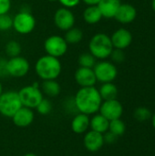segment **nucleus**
Returning a JSON list of instances; mask_svg holds the SVG:
<instances>
[{
	"instance_id": "1",
	"label": "nucleus",
	"mask_w": 155,
	"mask_h": 156,
	"mask_svg": "<svg viewBox=\"0 0 155 156\" xmlns=\"http://www.w3.org/2000/svg\"><path fill=\"white\" fill-rule=\"evenodd\" d=\"M73 100L77 111L87 115H92L98 112L103 101L99 90L95 86L80 88L76 92Z\"/></svg>"
},
{
	"instance_id": "2",
	"label": "nucleus",
	"mask_w": 155,
	"mask_h": 156,
	"mask_svg": "<svg viewBox=\"0 0 155 156\" xmlns=\"http://www.w3.org/2000/svg\"><path fill=\"white\" fill-rule=\"evenodd\" d=\"M37 76L42 80H57L62 71V64L59 58L48 54L37 58L34 66Z\"/></svg>"
},
{
	"instance_id": "3",
	"label": "nucleus",
	"mask_w": 155,
	"mask_h": 156,
	"mask_svg": "<svg viewBox=\"0 0 155 156\" xmlns=\"http://www.w3.org/2000/svg\"><path fill=\"white\" fill-rule=\"evenodd\" d=\"M113 48L111 36L105 33L100 32L93 35L89 42V52H90L97 60L109 58Z\"/></svg>"
},
{
	"instance_id": "4",
	"label": "nucleus",
	"mask_w": 155,
	"mask_h": 156,
	"mask_svg": "<svg viewBox=\"0 0 155 156\" xmlns=\"http://www.w3.org/2000/svg\"><path fill=\"white\" fill-rule=\"evenodd\" d=\"M18 96L22 106L29 109H36L38 103L44 98L39 85L37 82H34L32 85H27L21 88L18 91Z\"/></svg>"
},
{
	"instance_id": "5",
	"label": "nucleus",
	"mask_w": 155,
	"mask_h": 156,
	"mask_svg": "<svg viewBox=\"0 0 155 156\" xmlns=\"http://www.w3.org/2000/svg\"><path fill=\"white\" fill-rule=\"evenodd\" d=\"M36 26V18L28 10L22 9L13 16V28L20 35H28L32 33Z\"/></svg>"
},
{
	"instance_id": "6",
	"label": "nucleus",
	"mask_w": 155,
	"mask_h": 156,
	"mask_svg": "<svg viewBox=\"0 0 155 156\" xmlns=\"http://www.w3.org/2000/svg\"><path fill=\"white\" fill-rule=\"evenodd\" d=\"M22 107L18 92L16 90L3 91L0 96V113L7 118H12L14 114Z\"/></svg>"
},
{
	"instance_id": "7",
	"label": "nucleus",
	"mask_w": 155,
	"mask_h": 156,
	"mask_svg": "<svg viewBox=\"0 0 155 156\" xmlns=\"http://www.w3.org/2000/svg\"><path fill=\"white\" fill-rule=\"evenodd\" d=\"M93 71L97 81L100 83L113 82L118 76V69L116 65L107 59L97 61L93 67Z\"/></svg>"
},
{
	"instance_id": "8",
	"label": "nucleus",
	"mask_w": 155,
	"mask_h": 156,
	"mask_svg": "<svg viewBox=\"0 0 155 156\" xmlns=\"http://www.w3.org/2000/svg\"><path fill=\"white\" fill-rule=\"evenodd\" d=\"M68 48L69 44L65 40L64 37L59 35H51L44 41V49L46 54L58 58L63 57L68 52Z\"/></svg>"
},
{
	"instance_id": "9",
	"label": "nucleus",
	"mask_w": 155,
	"mask_h": 156,
	"mask_svg": "<svg viewBox=\"0 0 155 156\" xmlns=\"http://www.w3.org/2000/svg\"><path fill=\"white\" fill-rule=\"evenodd\" d=\"M7 74L13 78H23L26 76L30 70L29 61L22 56L9 58L6 64Z\"/></svg>"
},
{
	"instance_id": "10",
	"label": "nucleus",
	"mask_w": 155,
	"mask_h": 156,
	"mask_svg": "<svg viewBox=\"0 0 155 156\" xmlns=\"http://www.w3.org/2000/svg\"><path fill=\"white\" fill-rule=\"evenodd\" d=\"M54 24L61 31L66 32L71 27H75L76 17L71 9L66 7H59L54 14Z\"/></svg>"
},
{
	"instance_id": "11",
	"label": "nucleus",
	"mask_w": 155,
	"mask_h": 156,
	"mask_svg": "<svg viewBox=\"0 0 155 156\" xmlns=\"http://www.w3.org/2000/svg\"><path fill=\"white\" fill-rule=\"evenodd\" d=\"M99 112L107 120L112 121V120L120 119L122 117L123 113V107L122 104L117 99L103 101L100 107Z\"/></svg>"
},
{
	"instance_id": "12",
	"label": "nucleus",
	"mask_w": 155,
	"mask_h": 156,
	"mask_svg": "<svg viewBox=\"0 0 155 156\" xmlns=\"http://www.w3.org/2000/svg\"><path fill=\"white\" fill-rule=\"evenodd\" d=\"M111 40L114 48L126 49L132 42V34L130 30L121 27L116 29L111 36Z\"/></svg>"
},
{
	"instance_id": "13",
	"label": "nucleus",
	"mask_w": 155,
	"mask_h": 156,
	"mask_svg": "<svg viewBox=\"0 0 155 156\" xmlns=\"http://www.w3.org/2000/svg\"><path fill=\"white\" fill-rule=\"evenodd\" d=\"M74 79L80 88L92 87L95 86L97 82V79L94 74L93 69L90 68L79 67L74 73Z\"/></svg>"
},
{
	"instance_id": "14",
	"label": "nucleus",
	"mask_w": 155,
	"mask_h": 156,
	"mask_svg": "<svg viewBox=\"0 0 155 156\" xmlns=\"http://www.w3.org/2000/svg\"><path fill=\"white\" fill-rule=\"evenodd\" d=\"M83 144H84L85 148L89 152H91V153L98 152L102 148L103 144H105L104 139H103V134L90 130L85 133Z\"/></svg>"
},
{
	"instance_id": "15",
	"label": "nucleus",
	"mask_w": 155,
	"mask_h": 156,
	"mask_svg": "<svg viewBox=\"0 0 155 156\" xmlns=\"http://www.w3.org/2000/svg\"><path fill=\"white\" fill-rule=\"evenodd\" d=\"M137 17V10L134 5L125 3V4H121L116 15H115V19L123 25L131 24L133 22Z\"/></svg>"
},
{
	"instance_id": "16",
	"label": "nucleus",
	"mask_w": 155,
	"mask_h": 156,
	"mask_svg": "<svg viewBox=\"0 0 155 156\" xmlns=\"http://www.w3.org/2000/svg\"><path fill=\"white\" fill-rule=\"evenodd\" d=\"M35 119V114L32 109L22 106L12 117L13 123L20 128L29 126Z\"/></svg>"
},
{
	"instance_id": "17",
	"label": "nucleus",
	"mask_w": 155,
	"mask_h": 156,
	"mask_svg": "<svg viewBox=\"0 0 155 156\" xmlns=\"http://www.w3.org/2000/svg\"><path fill=\"white\" fill-rule=\"evenodd\" d=\"M121 0H100L97 5L103 18H114L121 5Z\"/></svg>"
},
{
	"instance_id": "18",
	"label": "nucleus",
	"mask_w": 155,
	"mask_h": 156,
	"mask_svg": "<svg viewBox=\"0 0 155 156\" xmlns=\"http://www.w3.org/2000/svg\"><path fill=\"white\" fill-rule=\"evenodd\" d=\"M90 121L89 115L79 112L71 122V130L77 134L84 133L90 128Z\"/></svg>"
},
{
	"instance_id": "19",
	"label": "nucleus",
	"mask_w": 155,
	"mask_h": 156,
	"mask_svg": "<svg viewBox=\"0 0 155 156\" xmlns=\"http://www.w3.org/2000/svg\"><path fill=\"white\" fill-rule=\"evenodd\" d=\"M82 16L83 20L89 25H96L103 18L98 5H87Z\"/></svg>"
},
{
	"instance_id": "20",
	"label": "nucleus",
	"mask_w": 155,
	"mask_h": 156,
	"mask_svg": "<svg viewBox=\"0 0 155 156\" xmlns=\"http://www.w3.org/2000/svg\"><path fill=\"white\" fill-rule=\"evenodd\" d=\"M40 90L42 93L46 96L49 98H54L59 95L61 91V87L57 80H48L42 81Z\"/></svg>"
},
{
	"instance_id": "21",
	"label": "nucleus",
	"mask_w": 155,
	"mask_h": 156,
	"mask_svg": "<svg viewBox=\"0 0 155 156\" xmlns=\"http://www.w3.org/2000/svg\"><path fill=\"white\" fill-rule=\"evenodd\" d=\"M110 121L107 120L100 113L95 114L90 121V127L92 131H95L100 133H105L109 131Z\"/></svg>"
},
{
	"instance_id": "22",
	"label": "nucleus",
	"mask_w": 155,
	"mask_h": 156,
	"mask_svg": "<svg viewBox=\"0 0 155 156\" xmlns=\"http://www.w3.org/2000/svg\"><path fill=\"white\" fill-rule=\"evenodd\" d=\"M100 95L102 101H110L117 99L118 96V88L113 82L102 83L99 89Z\"/></svg>"
},
{
	"instance_id": "23",
	"label": "nucleus",
	"mask_w": 155,
	"mask_h": 156,
	"mask_svg": "<svg viewBox=\"0 0 155 156\" xmlns=\"http://www.w3.org/2000/svg\"><path fill=\"white\" fill-rule=\"evenodd\" d=\"M83 32L79 27H73L67 30L64 35V38L69 45H77L83 39Z\"/></svg>"
},
{
	"instance_id": "24",
	"label": "nucleus",
	"mask_w": 155,
	"mask_h": 156,
	"mask_svg": "<svg viewBox=\"0 0 155 156\" xmlns=\"http://www.w3.org/2000/svg\"><path fill=\"white\" fill-rule=\"evenodd\" d=\"M22 51V47L20 43L16 40H9L5 46V52L8 58H14L20 56Z\"/></svg>"
},
{
	"instance_id": "25",
	"label": "nucleus",
	"mask_w": 155,
	"mask_h": 156,
	"mask_svg": "<svg viewBox=\"0 0 155 156\" xmlns=\"http://www.w3.org/2000/svg\"><path fill=\"white\" fill-rule=\"evenodd\" d=\"M97 59L90 52H83L78 58V64L79 67L93 69Z\"/></svg>"
},
{
	"instance_id": "26",
	"label": "nucleus",
	"mask_w": 155,
	"mask_h": 156,
	"mask_svg": "<svg viewBox=\"0 0 155 156\" xmlns=\"http://www.w3.org/2000/svg\"><path fill=\"white\" fill-rule=\"evenodd\" d=\"M126 131V125L125 123L120 119H116V120H112L110 121V124H109V132L112 133L113 134H115L116 136H122L124 134Z\"/></svg>"
},
{
	"instance_id": "27",
	"label": "nucleus",
	"mask_w": 155,
	"mask_h": 156,
	"mask_svg": "<svg viewBox=\"0 0 155 156\" xmlns=\"http://www.w3.org/2000/svg\"><path fill=\"white\" fill-rule=\"evenodd\" d=\"M152 116L153 115H152L151 111L146 107H138L133 112V117L140 122L150 120Z\"/></svg>"
},
{
	"instance_id": "28",
	"label": "nucleus",
	"mask_w": 155,
	"mask_h": 156,
	"mask_svg": "<svg viewBox=\"0 0 155 156\" xmlns=\"http://www.w3.org/2000/svg\"><path fill=\"white\" fill-rule=\"evenodd\" d=\"M36 109L40 115H48L52 111V103H51L50 100L43 98Z\"/></svg>"
},
{
	"instance_id": "29",
	"label": "nucleus",
	"mask_w": 155,
	"mask_h": 156,
	"mask_svg": "<svg viewBox=\"0 0 155 156\" xmlns=\"http://www.w3.org/2000/svg\"><path fill=\"white\" fill-rule=\"evenodd\" d=\"M13 28V17L8 14L0 15V31L5 32Z\"/></svg>"
},
{
	"instance_id": "30",
	"label": "nucleus",
	"mask_w": 155,
	"mask_h": 156,
	"mask_svg": "<svg viewBox=\"0 0 155 156\" xmlns=\"http://www.w3.org/2000/svg\"><path fill=\"white\" fill-rule=\"evenodd\" d=\"M111 59V62L113 63H122L125 58H126V56H125V53L122 49H119V48H113L111 56H110Z\"/></svg>"
},
{
	"instance_id": "31",
	"label": "nucleus",
	"mask_w": 155,
	"mask_h": 156,
	"mask_svg": "<svg viewBox=\"0 0 155 156\" xmlns=\"http://www.w3.org/2000/svg\"><path fill=\"white\" fill-rule=\"evenodd\" d=\"M12 7L11 0H0V15L8 14Z\"/></svg>"
},
{
	"instance_id": "32",
	"label": "nucleus",
	"mask_w": 155,
	"mask_h": 156,
	"mask_svg": "<svg viewBox=\"0 0 155 156\" xmlns=\"http://www.w3.org/2000/svg\"><path fill=\"white\" fill-rule=\"evenodd\" d=\"M58 2H59V4L66 8H75L76 6H78L79 5V3L81 2V0H58Z\"/></svg>"
},
{
	"instance_id": "33",
	"label": "nucleus",
	"mask_w": 155,
	"mask_h": 156,
	"mask_svg": "<svg viewBox=\"0 0 155 156\" xmlns=\"http://www.w3.org/2000/svg\"><path fill=\"white\" fill-rule=\"evenodd\" d=\"M6 64H7V58L4 57H0V79L8 77Z\"/></svg>"
},
{
	"instance_id": "34",
	"label": "nucleus",
	"mask_w": 155,
	"mask_h": 156,
	"mask_svg": "<svg viewBox=\"0 0 155 156\" xmlns=\"http://www.w3.org/2000/svg\"><path fill=\"white\" fill-rule=\"evenodd\" d=\"M103 139H104V143L111 144H114L117 141L118 136H116L115 134H113L112 133L108 131L105 133H103Z\"/></svg>"
},
{
	"instance_id": "35",
	"label": "nucleus",
	"mask_w": 155,
	"mask_h": 156,
	"mask_svg": "<svg viewBox=\"0 0 155 156\" xmlns=\"http://www.w3.org/2000/svg\"><path fill=\"white\" fill-rule=\"evenodd\" d=\"M87 5H97L100 0H81Z\"/></svg>"
},
{
	"instance_id": "36",
	"label": "nucleus",
	"mask_w": 155,
	"mask_h": 156,
	"mask_svg": "<svg viewBox=\"0 0 155 156\" xmlns=\"http://www.w3.org/2000/svg\"><path fill=\"white\" fill-rule=\"evenodd\" d=\"M152 123H153V128L155 129V113L152 116Z\"/></svg>"
},
{
	"instance_id": "37",
	"label": "nucleus",
	"mask_w": 155,
	"mask_h": 156,
	"mask_svg": "<svg viewBox=\"0 0 155 156\" xmlns=\"http://www.w3.org/2000/svg\"><path fill=\"white\" fill-rule=\"evenodd\" d=\"M152 7H153V10L155 12V0H152Z\"/></svg>"
},
{
	"instance_id": "38",
	"label": "nucleus",
	"mask_w": 155,
	"mask_h": 156,
	"mask_svg": "<svg viewBox=\"0 0 155 156\" xmlns=\"http://www.w3.org/2000/svg\"><path fill=\"white\" fill-rule=\"evenodd\" d=\"M24 156H37V154H33V153H28V154H26Z\"/></svg>"
},
{
	"instance_id": "39",
	"label": "nucleus",
	"mask_w": 155,
	"mask_h": 156,
	"mask_svg": "<svg viewBox=\"0 0 155 156\" xmlns=\"http://www.w3.org/2000/svg\"><path fill=\"white\" fill-rule=\"evenodd\" d=\"M3 85H2V83H1V81H0V96H1V94L3 93Z\"/></svg>"
},
{
	"instance_id": "40",
	"label": "nucleus",
	"mask_w": 155,
	"mask_h": 156,
	"mask_svg": "<svg viewBox=\"0 0 155 156\" xmlns=\"http://www.w3.org/2000/svg\"><path fill=\"white\" fill-rule=\"evenodd\" d=\"M49 2H52V3H54V2H58V0H48Z\"/></svg>"
}]
</instances>
